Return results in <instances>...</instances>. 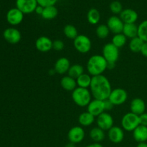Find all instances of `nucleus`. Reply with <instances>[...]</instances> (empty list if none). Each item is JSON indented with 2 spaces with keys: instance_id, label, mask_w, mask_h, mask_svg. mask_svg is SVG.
Returning a JSON list of instances; mask_svg holds the SVG:
<instances>
[{
  "instance_id": "f257e3e1",
  "label": "nucleus",
  "mask_w": 147,
  "mask_h": 147,
  "mask_svg": "<svg viewBox=\"0 0 147 147\" xmlns=\"http://www.w3.org/2000/svg\"><path fill=\"white\" fill-rule=\"evenodd\" d=\"M112 90L110 81L105 76L100 75L92 77L90 91L94 99L106 100L109 98Z\"/></svg>"
},
{
  "instance_id": "f03ea898",
  "label": "nucleus",
  "mask_w": 147,
  "mask_h": 147,
  "mask_svg": "<svg viewBox=\"0 0 147 147\" xmlns=\"http://www.w3.org/2000/svg\"><path fill=\"white\" fill-rule=\"evenodd\" d=\"M108 63L102 55H93L88 59L86 68L89 75L94 76H100L107 70Z\"/></svg>"
},
{
  "instance_id": "7ed1b4c3",
  "label": "nucleus",
  "mask_w": 147,
  "mask_h": 147,
  "mask_svg": "<svg viewBox=\"0 0 147 147\" xmlns=\"http://www.w3.org/2000/svg\"><path fill=\"white\" fill-rule=\"evenodd\" d=\"M71 96L75 104L80 107L88 106L92 100L91 93L88 88L77 87L72 92Z\"/></svg>"
},
{
  "instance_id": "20e7f679",
  "label": "nucleus",
  "mask_w": 147,
  "mask_h": 147,
  "mask_svg": "<svg viewBox=\"0 0 147 147\" xmlns=\"http://www.w3.org/2000/svg\"><path fill=\"white\" fill-rule=\"evenodd\" d=\"M122 129L126 131L133 132L140 125L139 116L129 112L126 113L121 119Z\"/></svg>"
},
{
  "instance_id": "39448f33",
  "label": "nucleus",
  "mask_w": 147,
  "mask_h": 147,
  "mask_svg": "<svg viewBox=\"0 0 147 147\" xmlns=\"http://www.w3.org/2000/svg\"><path fill=\"white\" fill-rule=\"evenodd\" d=\"M73 45L78 53L86 54L91 50L92 42L88 36L85 34H78V36L73 40Z\"/></svg>"
},
{
  "instance_id": "423d86ee",
  "label": "nucleus",
  "mask_w": 147,
  "mask_h": 147,
  "mask_svg": "<svg viewBox=\"0 0 147 147\" xmlns=\"http://www.w3.org/2000/svg\"><path fill=\"white\" fill-rule=\"evenodd\" d=\"M102 55L107 63H116L119 58V49L111 42L106 43L102 50Z\"/></svg>"
},
{
  "instance_id": "0eeeda50",
  "label": "nucleus",
  "mask_w": 147,
  "mask_h": 147,
  "mask_svg": "<svg viewBox=\"0 0 147 147\" xmlns=\"http://www.w3.org/2000/svg\"><path fill=\"white\" fill-rule=\"evenodd\" d=\"M128 93L126 90L121 88H117L112 90L109 100L113 104V106H120L123 104L127 100Z\"/></svg>"
},
{
  "instance_id": "6e6552de",
  "label": "nucleus",
  "mask_w": 147,
  "mask_h": 147,
  "mask_svg": "<svg viewBox=\"0 0 147 147\" xmlns=\"http://www.w3.org/2000/svg\"><path fill=\"white\" fill-rule=\"evenodd\" d=\"M86 133L83 128L80 126H76L72 127L67 133V139L70 143L74 144H79L83 141Z\"/></svg>"
},
{
  "instance_id": "1a4fd4ad",
  "label": "nucleus",
  "mask_w": 147,
  "mask_h": 147,
  "mask_svg": "<svg viewBox=\"0 0 147 147\" xmlns=\"http://www.w3.org/2000/svg\"><path fill=\"white\" fill-rule=\"evenodd\" d=\"M97 126L103 131H109L114 126V120L111 114L107 112H103L98 117H96Z\"/></svg>"
},
{
  "instance_id": "9d476101",
  "label": "nucleus",
  "mask_w": 147,
  "mask_h": 147,
  "mask_svg": "<svg viewBox=\"0 0 147 147\" xmlns=\"http://www.w3.org/2000/svg\"><path fill=\"white\" fill-rule=\"evenodd\" d=\"M37 5V0H16V7L24 14L34 12Z\"/></svg>"
},
{
  "instance_id": "9b49d317",
  "label": "nucleus",
  "mask_w": 147,
  "mask_h": 147,
  "mask_svg": "<svg viewBox=\"0 0 147 147\" xmlns=\"http://www.w3.org/2000/svg\"><path fill=\"white\" fill-rule=\"evenodd\" d=\"M6 18L9 24L12 26H17L22 22L24 14L17 7L11 8L7 11Z\"/></svg>"
},
{
  "instance_id": "f8f14e48",
  "label": "nucleus",
  "mask_w": 147,
  "mask_h": 147,
  "mask_svg": "<svg viewBox=\"0 0 147 147\" xmlns=\"http://www.w3.org/2000/svg\"><path fill=\"white\" fill-rule=\"evenodd\" d=\"M106 25L108 26L111 32L116 34L122 33L124 23L121 20L120 17L116 15H113L108 19Z\"/></svg>"
},
{
  "instance_id": "ddd939ff",
  "label": "nucleus",
  "mask_w": 147,
  "mask_h": 147,
  "mask_svg": "<svg viewBox=\"0 0 147 147\" xmlns=\"http://www.w3.org/2000/svg\"><path fill=\"white\" fill-rule=\"evenodd\" d=\"M3 37L7 42L15 45L20 42L22 39L21 32L19 30L14 27L7 28L3 32Z\"/></svg>"
},
{
  "instance_id": "4468645a",
  "label": "nucleus",
  "mask_w": 147,
  "mask_h": 147,
  "mask_svg": "<svg viewBox=\"0 0 147 147\" xmlns=\"http://www.w3.org/2000/svg\"><path fill=\"white\" fill-rule=\"evenodd\" d=\"M87 111L95 117H98L99 115L105 112L104 100H98V99L92 100L88 105Z\"/></svg>"
},
{
  "instance_id": "2eb2a0df",
  "label": "nucleus",
  "mask_w": 147,
  "mask_h": 147,
  "mask_svg": "<svg viewBox=\"0 0 147 147\" xmlns=\"http://www.w3.org/2000/svg\"><path fill=\"white\" fill-rule=\"evenodd\" d=\"M108 136L112 143L119 144L124 139V130L117 126H113L108 131Z\"/></svg>"
},
{
  "instance_id": "dca6fc26",
  "label": "nucleus",
  "mask_w": 147,
  "mask_h": 147,
  "mask_svg": "<svg viewBox=\"0 0 147 147\" xmlns=\"http://www.w3.org/2000/svg\"><path fill=\"white\" fill-rule=\"evenodd\" d=\"M53 42L51 39L46 36L39 37L35 41V47L41 53H47L53 49Z\"/></svg>"
},
{
  "instance_id": "f3484780",
  "label": "nucleus",
  "mask_w": 147,
  "mask_h": 147,
  "mask_svg": "<svg viewBox=\"0 0 147 147\" xmlns=\"http://www.w3.org/2000/svg\"><path fill=\"white\" fill-rule=\"evenodd\" d=\"M70 62L67 57H62L57 59L54 65V70L56 73L59 75H63L67 73L70 67Z\"/></svg>"
},
{
  "instance_id": "a211bd4d",
  "label": "nucleus",
  "mask_w": 147,
  "mask_h": 147,
  "mask_svg": "<svg viewBox=\"0 0 147 147\" xmlns=\"http://www.w3.org/2000/svg\"><path fill=\"white\" fill-rule=\"evenodd\" d=\"M119 17L124 24H134L137 21L139 15L137 12L132 9H125L121 12Z\"/></svg>"
},
{
  "instance_id": "6ab92c4d",
  "label": "nucleus",
  "mask_w": 147,
  "mask_h": 147,
  "mask_svg": "<svg viewBox=\"0 0 147 147\" xmlns=\"http://www.w3.org/2000/svg\"><path fill=\"white\" fill-rule=\"evenodd\" d=\"M130 110L131 113L138 116L143 114L146 111V103L144 100L140 98H134L130 104Z\"/></svg>"
},
{
  "instance_id": "aec40b11",
  "label": "nucleus",
  "mask_w": 147,
  "mask_h": 147,
  "mask_svg": "<svg viewBox=\"0 0 147 147\" xmlns=\"http://www.w3.org/2000/svg\"><path fill=\"white\" fill-rule=\"evenodd\" d=\"M134 139L138 143L146 142L147 141V126L139 125L133 131Z\"/></svg>"
},
{
  "instance_id": "412c9836",
  "label": "nucleus",
  "mask_w": 147,
  "mask_h": 147,
  "mask_svg": "<svg viewBox=\"0 0 147 147\" xmlns=\"http://www.w3.org/2000/svg\"><path fill=\"white\" fill-rule=\"evenodd\" d=\"M60 86L66 91L73 92L78 87L76 79L69 76H63L60 80Z\"/></svg>"
},
{
  "instance_id": "4be33fe9",
  "label": "nucleus",
  "mask_w": 147,
  "mask_h": 147,
  "mask_svg": "<svg viewBox=\"0 0 147 147\" xmlns=\"http://www.w3.org/2000/svg\"><path fill=\"white\" fill-rule=\"evenodd\" d=\"M95 119L96 117L89 112L85 111L80 113L78 116V123L82 127H88L94 123Z\"/></svg>"
},
{
  "instance_id": "5701e85b",
  "label": "nucleus",
  "mask_w": 147,
  "mask_h": 147,
  "mask_svg": "<svg viewBox=\"0 0 147 147\" xmlns=\"http://www.w3.org/2000/svg\"><path fill=\"white\" fill-rule=\"evenodd\" d=\"M89 136L91 140L94 142V143H100L103 142L106 137L105 131L100 129L99 127H94L89 132Z\"/></svg>"
},
{
  "instance_id": "b1692460",
  "label": "nucleus",
  "mask_w": 147,
  "mask_h": 147,
  "mask_svg": "<svg viewBox=\"0 0 147 147\" xmlns=\"http://www.w3.org/2000/svg\"><path fill=\"white\" fill-rule=\"evenodd\" d=\"M122 33L126 38L133 39L138 37V26L135 23L134 24H124Z\"/></svg>"
},
{
  "instance_id": "393cba45",
  "label": "nucleus",
  "mask_w": 147,
  "mask_h": 147,
  "mask_svg": "<svg viewBox=\"0 0 147 147\" xmlns=\"http://www.w3.org/2000/svg\"><path fill=\"white\" fill-rule=\"evenodd\" d=\"M144 42L139 37H136L133 39H131L129 43V48L132 53H141L143 45Z\"/></svg>"
},
{
  "instance_id": "a878e982",
  "label": "nucleus",
  "mask_w": 147,
  "mask_h": 147,
  "mask_svg": "<svg viewBox=\"0 0 147 147\" xmlns=\"http://www.w3.org/2000/svg\"><path fill=\"white\" fill-rule=\"evenodd\" d=\"M58 14V10L55 6H50V7H44V10L41 17L44 20H52L55 18Z\"/></svg>"
},
{
  "instance_id": "bb28decb",
  "label": "nucleus",
  "mask_w": 147,
  "mask_h": 147,
  "mask_svg": "<svg viewBox=\"0 0 147 147\" xmlns=\"http://www.w3.org/2000/svg\"><path fill=\"white\" fill-rule=\"evenodd\" d=\"M92 76L88 73H83L76 79L78 87L83 88H90L91 83Z\"/></svg>"
},
{
  "instance_id": "cd10ccee",
  "label": "nucleus",
  "mask_w": 147,
  "mask_h": 147,
  "mask_svg": "<svg viewBox=\"0 0 147 147\" xmlns=\"http://www.w3.org/2000/svg\"><path fill=\"white\" fill-rule=\"evenodd\" d=\"M100 14L96 8H91L87 13V20L90 24L96 25L100 22Z\"/></svg>"
},
{
  "instance_id": "c85d7f7f",
  "label": "nucleus",
  "mask_w": 147,
  "mask_h": 147,
  "mask_svg": "<svg viewBox=\"0 0 147 147\" xmlns=\"http://www.w3.org/2000/svg\"><path fill=\"white\" fill-rule=\"evenodd\" d=\"M84 73V67L83 65L80 64H74L70 66L68 72H67V76H70L73 78L77 79L79 76H81Z\"/></svg>"
},
{
  "instance_id": "c756f323",
  "label": "nucleus",
  "mask_w": 147,
  "mask_h": 147,
  "mask_svg": "<svg viewBox=\"0 0 147 147\" xmlns=\"http://www.w3.org/2000/svg\"><path fill=\"white\" fill-rule=\"evenodd\" d=\"M63 33L67 38L73 40L78 36L77 28L73 24H66L63 28Z\"/></svg>"
},
{
  "instance_id": "7c9ffc66",
  "label": "nucleus",
  "mask_w": 147,
  "mask_h": 147,
  "mask_svg": "<svg viewBox=\"0 0 147 147\" xmlns=\"http://www.w3.org/2000/svg\"><path fill=\"white\" fill-rule=\"evenodd\" d=\"M127 42V38L123 33L116 34L113 36L111 40V43L118 48H121L126 45Z\"/></svg>"
},
{
  "instance_id": "2f4dec72",
  "label": "nucleus",
  "mask_w": 147,
  "mask_h": 147,
  "mask_svg": "<svg viewBox=\"0 0 147 147\" xmlns=\"http://www.w3.org/2000/svg\"><path fill=\"white\" fill-rule=\"evenodd\" d=\"M110 30L106 24H100L97 26L96 29V34L99 39H106L109 37L110 34Z\"/></svg>"
},
{
  "instance_id": "473e14b6",
  "label": "nucleus",
  "mask_w": 147,
  "mask_h": 147,
  "mask_svg": "<svg viewBox=\"0 0 147 147\" xmlns=\"http://www.w3.org/2000/svg\"><path fill=\"white\" fill-rule=\"evenodd\" d=\"M138 37L144 42H147V20L142 22L138 26Z\"/></svg>"
},
{
  "instance_id": "72a5a7b5",
  "label": "nucleus",
  "mask_w": 147,
  "mask_h": 147,
  "mask_svg": "<svg viewBox=\"0 0 147 147\" xmlns=\"http://www.w3.org/2000/svg\"><path fill=\"white\" fill-rule=\"evenodd\" d=\"M111 11L115 15L116 14H120L121 12L123 11V6H122L121 3L119 1H112L109 6Z\"/></svg>"
},
{
  "instance_id": "f704fd0d",
  "label": "nucleus",
  "mask_w": 147,
  "mask_h": 147,
  "mask_svg": "<svg viewBox=\"0 0 147 147\" xmlns=\"http://www.w3.org/2000/svg\"><path fill=\"white\" fill-rule=\"evenodd\" d=\"M65 44L61 40H55L53 42V49L56 51H61L64 49Z\"/></svg>"
},
{
  "instance_id": "c9c22d12",
  "label": "nucleus",
  "mask_w": 147,
  "mask_h": 147,
  "mask_svg": "<svg viewBox=\"0 0 147 147\" xmlns=\"http://www.w3.org/2000/svg\"><path fill=\"white\" fill-rule=\"evenodd\" d=\"M58 0H37L38 5L42 6L43 7H50V6H55Z\"/></svg>"
},
{
  "instance_id": "e433bc0d",
  "label": "nucleus",
  "mask_w": 147,
  "mask_h": 147,
  "mask_svg": "<svg viewBox=\"0 0 147 147\" xmlns=\"http://www.w3.org/2000/svg\"><path fill=\"white\" fill-rule=\"evenodd\" d=\"M139 119H140V125L147 126V113L145 112L143 114L140 115Z\"/></svg>"
},
{
  "instance_id": "4c0bfd02",
  "label": "nucleus",
  "mask_w": 147,
  "mask_h": 147,
  "mask_svg": "<svg viewBox=\"0 0 147 147\" xmlns=\"http://www.w3.org/2000/svg\"><path fill=\"white\" fill-rule=\"evenodd\" d=\"M104 106H105V111H111L113 108V104L109 100L106 99L104 100Z\"/></svg>"
},
{
  "instance_id": "58836bf2",
  "label": "nucleus",
  "mask_w": 147,
  "mask_h": 147,
  "mask_svg": "<svg viewBox=\"0 0 147 147\" xmlns=\"http://www.w3.org/2000/svg\"><path fill=\"white\" fill-rule=\"evenodd\" d=\"M141 53L143 56L147 57V42H145L143 45L142 50H141Z\"/></svg>"
},
{
  "instance_id": "ea45409f",
  "label": "nucleus",
  "mask_w": 147,
  "mask_h": 147,
  "mask_svg": "<svg viewBox=\"0 0 147 147\" xmlns=\"http://www.w3.org/2000/svg\"><path fill=\"white\" fill-rule=\"evenodd\" d=\"M43 10H44V7H42V6L40 5H37V7H36L34 12H35L36 14H39V15H42V14L43 12Z\"/></svg>"
},
{
  "instance_id": "a19ab883",
  "label": "nucleus",
  "mask_w": 147,
  "mask_h": 147,
  "mask_svg": "<svg viewBox=\"0 0 147 147\" xmlns=\"http://www.w3.org/2000/svg\"><path fill=\"white\" fill-rule=\"evenodd\" d=\"M86 147H103V145L100 144V143H93L90 144L88 145Z\"/></svg>"
},
{
  "instance_id": "79ce46f5",
  "label": "nucleus",
  "mask_w": 147,
  "mask_h": 147,
  "mask_svg": "<svg viewBox=\"0 0 147 147\" xmlns=\"http://www.w3.org/2000/svg\"><path fill=\"white\" fill-rule=\"evenodd\" d=\"M116 66V63H108L107 65V69L109 70H112Z\"/></svg>"
},
{
  "instance_id": "37998d69",
  "label": "nucleus",
  "mask_w": 147,
  "mask_h": 147,
  "mask_svg": "<svg viewBox=\"0 0 147 147\" xmlns=\"http://www.w3.org/2000/svg\"><path fill=\"white\" fill-rule=\"evenodd\" d=\"M136 147H147L146 142H142V143H139L137 144Z\"/></svg>"
},
{
  "instance_id": "c03bdc74",
  "label": "nucleus",
  "mask_w": 147,
  "mask_h": 147,
  "mask_svg": "<svg viewBox=\"0 0 147 147\" xmlns=\"http://www.w3.org/2000/svg\"><path fill=\"white\" fill-rule=\"evenodd\" d=\"M65 147H76V144H73V143H68V144H67L65 145Z\"/></svg>"
}]
</instances>
